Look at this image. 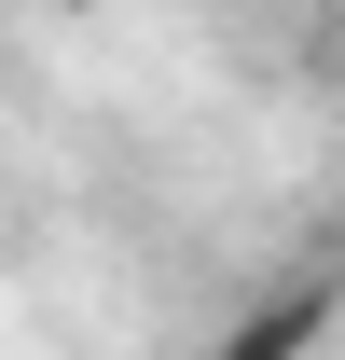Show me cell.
Instances as JSON below:
<instances>
[{
    "mask_svg": "<svg viewBox=\"0 0 345 360\" xmlns=\"http://www.w3.org/2000/svg\"><path fill=\"white\" fill-rule=\"evenodd\" d=\"M318 333H332V264H318V277H276L208 360H318Z\"/></svg>",
    "mask_w": 345,
    "mask_h": 360,
    "instance_id": "obj_1",
    "label": "cell"
}]
</instances>
